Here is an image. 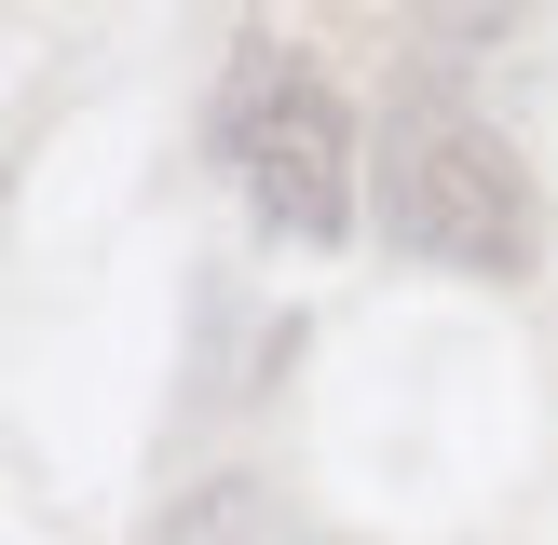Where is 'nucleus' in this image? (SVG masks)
<instances>
[{
	"mask_svg": "<svg viewBox=\"0 0 558 545\" xmlns=\"http://www.w3.org/2000/svg\"><path fill=\"white\" fill-rule=\"evenodd\" d=\"M381 218H396L409 259L490 272V287H518V272L545 259V191H532V164H518L477 109H450V96L396 109V150H381Z\"/></svg>",
	"mask_w": 558,
	"mask_h": 545,
	"instance_id": "1",
	"label": "nucleus"
},
{
	"mask_svg": "<svg viewBox=\"0 0 558 545\" xmlns=\"http://www.w3.org/2000/svg\"><path fill=\"white\" fill-rule=\"evenodd\" d=\"M245 532H272L259 491H191V505H178V545H245Z\"/></svg>",
	"mask_w": 558,
	"mask_h": 545,
	"instance_id": "3",
	"label": "nucleus"
},
{
	"mask_svg": "<svg viewBox=\"0 0 558 545\" xmlns=\"http://www.w3.org/2000/svg\"><path fill=\"white\" fill-rule=\"evenodd\" d=\"M218 164H232V191L287 245L354 232V109H341V82L314 55H287V41L232 55V82H218Z\"/></svg>",
	"mask_w": 558,
	"mask_h": 545,
	"instance_id": "2",
	"label": "nucleus"
}]
</instances>
